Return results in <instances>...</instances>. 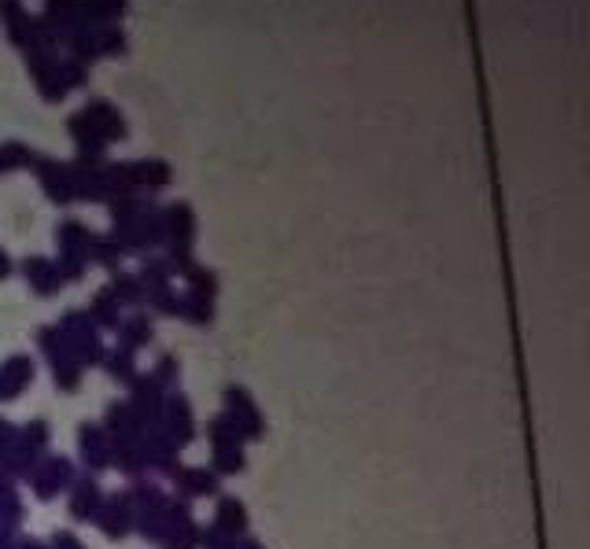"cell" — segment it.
I'll return each instance as SVG.
<instances>
[{
    "mask_svg": "<svg viewBox=\"0 0 590 549\" xmlns=\"http://www.w3.org/2000/svg\"><path fill=\"white\" fill-rule=\"evenodd\" d=\"M56 328L63 332V339H67L71 354L78 358V365H100L104 362L107 351H104V343H100V332H96V325L89 321L85 310H67Z\"/></svg>",
    "mask_w": 590,
    "mask_h": 549,
    "instance_id": "obj_1",
    "label": "cell"
},
{
    "mask_svg": "<svg viewBox=\"0 0 590 549\" xmlns=\"http://www.w3.org/2000/svg\"><path fill=\"white\" fill-rule=\"evenodd\" d=\"M37 343H41V351H45L48 362H52V376H56L59 391H78V384H82V365H78V358L71 354L63 332H59L56 325H48L37 332Z\"/></svg>",
    "mask_w": 590,
    "mask_h": 549,
    "instance_id": "obj_2",
    "label": "cell"
},
{
    "mask_svg": "<svg viewBox=\"0 0 590 549\" xmlns=\"http://www.w3.org/2000/svg\"><path fill=\"white\" fill-rule=\"evenodd\" d=\"M225 421L240 439H262L266 435V424H262V413L255 406V398L244 391V387H225Z\"/></svg>",
    "mask_w": 590,
    "mask_h": 549,
    "instance_id": "obj_3",
    "label": "cell"
},
{
    "mask_svg": "<svg viewBox=\"0 0 590 549\" xmlns=\"http://www.w3.org/2000/svg\"><path fill=\"white\" fill-rule=\"evenodd\" d=\"M207 439L214 446V472H222V476H233V472H244V439L229 428L225 417H214L207 424Z\"/></svg>",
    "mask_w": 590,
    "mask_h": 549,
    "instance_id": "obj_4",
    "label": "cell"
},
{
    "mask_svg": "<svg viewBox=\"0 0 590 549\" xmlns=\"http://www.w3.org/2000/svg\"><path fill=\"white\" fill-rule=\"evenodd\" d=\"M159 432L170 439V443L181 450V446L192 443V435H196V424H192V406L185 395H170L163 398V413H159Z\"/></svg>",
    "mask_w": 590,
    "mask_h": 549,
    "instance_id": "obj_5",
    "label": "cell"
},
{
    "mask_svg": "<svg viewBox=\"0 0 590 549\" xmlns=\"http://www.w3.org/2000/svg\"><path fill=\"white\" fill-rule=\"evenodd\" d=\"M30 483H34V494L41 502H52L63 487H71L74 483V465L67 457H45V461H37L34 472H30Z\"/></svg>",
    "mask_w": 590,
    "mask_h": 549,
    "instance_id": "obj_6",
    "label": "cell"
},
{
    "mask_svg": "<svg viewBox=\"0 0 590 549\" xmlns=\"http://www.w3.org/2000/svg\"><path fill=\"white\" fill-rule=\"evenodd\" d=\"M133 395H130V413L137 417L141 428H155L159 424V413H163V387L155 384L152 376H137L133 380Z\"/></svg>",
    "mask_w": 590,
    "mask_h": 549,
    "instance_id": "obj_7",
    "label": "cell"
},
{
    "mask_svg": "<svg viewBox=\"0 0 590 549\" xmlns=\"http://www.w3.org/2000/svg\"><path fill=\"white\" fill-rule=\"evenodd\" d=\"M96 524L104 531L107 538H126L133 531V502L130 494H115V498H107L100 505V513H96Z\"/></svg>",
    "mask_w": 590,
    "mask_h": 549,
    "instance_id": "obj_8",
    "label": "cell"
},
{
    "mask_svg": "<svg viewBox=\"0 0 590 549\" xmlns=\"http://www.w3.org/2000/svg\"><path fill=\"white\" fill-rule=\"evenodd\" d=\"M71 516L74 520H96L100 513V505H104V491H100V483L96 476H82L71 483Z\"/></svg>",
    "mask_w": 590,
    "mask_h": 549,
    "instance_id": "obj_9",
    "label": "cell"
},
{
    "mask_svg": "<svg viewBox=\"0 0 590 549\" xmlns=\"http://www.w3.org/2000/svg\"><path fill=\"white\" fill-rule=\"evenodd\" d=\"M78 446H82V457L85 465L100 472V468L111 465V439H107L104 428H96V424H82L78 428Z\"/></svg>",
    "mask_w": 590,
    "mask_h": 549,
    "instance_id": "obj_10",
    "label": "cell"
},
{
    "mask_svg": "<svg viewBox=\"0 0 590 549\" xmlns=\"http://www.w3.org/2000/svg\"><path fill=\"white\" fill-rule=\"evenodd\" d=\"M30 380H34V362H30L26 354H15V358H8V362L0 365V402H8V398L23 395Z\"/></svg>",
    "mask_w": 590,
    "mask_h": 549,
    "instance_id": "obj_11",
    "label": "cell"
},
{
    "mask_svg": "<svg viewBox=\"0 0 590 549\" xmlns=\"http://www.w3.org/2000/svg\"><path fill=\"white\" fill-rule=\"evenodd\" d=\"M174 483L181 498H203V494L218 491V472H211V468H177Z\"/></svg>",
    "mask_w": 590,
    "mask_h": 549,
    "instance_id": "obj_12",
    "label": "cell"
},
{
    "mask_svg": "<svg viewBox=\"0 0 590 549\" xmlns=\"http://www.w3.org/2000/svg\"><path fill=\"white\" fill-rule=\"evenodd\" d=\"M26 281L34 284L37 295H56L59 288H63V273H59L52 262H45V258H26Z\"/></svg>",
    "mask_w": 590,
    "mask_h": 549,
    "instance_id": "obj_13",
    "label": "cell"
},
{
    "mask_svg": "<svg viewBox=\"0 0 590 549\" xmlns=\"http://www.w3.org/2000/svg\"><path fill=\"white\" fill-rule=\"evenodd\" d=\"M214 527L229 538H244V531H248V509H244V502L222 498V502H218V513H214Z\"/></svg>",
    "mask_w": 590,
    "mask_h": 549,
    "instance_id": "obj_14",
    "label": "cell"
},
{
    "mask_svg": "<svg viewBox=\"0 0 590 549\" xmlns=\"http://www.w3.org/2000/svg\"><path fill=\"white\" fill-rule=\"evenodd\" d=\"M137 351H126V347H115L111 354H104V369L111 380H118V384H133L137 380V358H133Z\"/></svg>",
    "mask_w": 590,
    "mask_h": 549,
    "instance_id": "obj_15",
    "label": "cell"
},
{
    "mask_svg": "<svg viewBox=\"0 0 590 549\" xmlns=\"http://www.w3.org/2000/svg\"><path fill=\"white\" fill-rule=\"evenodd\" d=\"M118 332H122V343L118 347H126V351H141L144 343H152V336H155V328H152V321L148 317H130V321H122L118 325Z\"/></svg>",
    "mask_w": 590,
    "mask_h": 549,
    "instance_id": "obj_16",
    "label": "cell"
},
{
    "mask_svg": "<svg viewBox=\"0 0 590 549\" xmlns=\"http://www.w3.org/2000/svg\"><path fill=\"white\" fill-rule=\"evenodd\" d=\"M118 310H122V303H118L115 295L100 292L93 299V306H89V321H93L96 328H118L122 325V314H118Z\"/></svg>",
    "mask_w": 590,
    "mask_h": 549,
    "instance_id": "obj_17",
    "label": "cell"
},
{
    "mask_svg": "<svg viewBox=\"0 0 590 549\" xmlns=\"http://www.w3.org/2000/svg\"><path fill=\"white\" fill-rule=\"evenodd\" d=\"M23 520V502H19V494H15L12 479L0 472V524L15 527Z\"/></svg>",
    "mask_w": 590,
    "mask_h": 549,
    "instance_id": "obj_18",
    "label": "cell"
},
{
    "mask_svg": "<svg viewBox=\"0 0 590 549\" xmlns=\"http://www.w3.org/2000/svg\"><path fill=\"white\" fill-rule=\"evenodd\" d=\"M107 292L115 295L118 303H126V306H141V303H144L141 277H126V273H118L115 281H111V288H107Z\"/></svg>",
    "mask_w": 590,
    "mask_h": 549,
    "instance_id": "obj_19",
    "label": "cell"
},
{
    "mask_svg": "<svg viewBox=\"0 0 590 549\" xmlns=\"http://www.w3.org/2000/svg\"><path fill=\"white\" fill-rule=\"evenodd\" d=\"M181 317H189L192 325H211L214 303L211 299H200V295H185L181 299Z\"/></svg>",
    "mask_w": 590,
    "mask_h": 549,
    "instance_id": "obj_20",
    "label": "cell"
},
{
    "mask_svg": "<svg viewBox=\"0 0 590 549\" xmlns=\"http://www.w3.org/2000/svg\"><path fill=\"white\" fill-rule=\"evenodd\" d=\"M89 247H93L96 262H100V266H107V269H115L118 258H122V244H115V240H93Z\"/></svg>",
    "mask_w": 590,
    "mask_h": 549,
    "instance_id": "obj_21",
    "label": "cell"
},
{
    "mask_svg": "<svg viewBox=\"0 0 590 549\" xmlns=\"http://www.w3.org/2000/svg\"><path fill=\"white\" fill-rule=\"evenodd\" d=\"M152 380L159 387H174L177 384V358H170V354H163V358H159V362H155V369H152Z\"/></svg>",
    "mask_w": 590,
    "mask_h": 549,
    "instance_id": "obj_22",
    "label": "cell"
},
{
    "mask_svg": "<svg viewBox=\"0 0 590 549\" xmlns=\"http://www.w3.org/2000/svg\"><path fill=\"white\" fill-rule=\"evenodd\" d=\"M48 549H85V546H82V538L71 535V531H56V535H52V546H48Z\"/></svg>",
    "mask_w": 590,
    "mask_h": 549,
    "instance_id": "obj_23",
    "label": "cell"
},
{
    "mask_svg": "<svg viewBox=\"0 0 590 549\" xmlns=\"http://www.w3.org/2000/svg\"><path fill=\"white\" fill-rule=\"evenodd\" d=\"M15 527H8V524H0V549H15Z\"/></svg>",
    "mask_w": 590,
    "mask_h": 549,
    "instance_id": "obj_24",
    "label": "cell"
},
{
    "mask_svg": "<svg viewBox=\"0 0 590 549\" xmlns=\"http://www.w3.org/2000/svg\"><path fill=\"white\" fill-rule=\"evenodd\" d=\"M15 549H48L45 542H37V538H19L15 542Z\"/></svg>",
    "mask_w": 590,
    "mask_h": 549,
    "instance_id": "obj_25",
    "label": "cell"
},
{
    "mask_svg": "<svg viewBox=\"0 0 590 549\" xmlns=\"http://www.w3.org/2000/svg\"><path fill=\"white\" fill-rule=\"evenodd\" d=\"M8 273H12V262L4 258V251H0V277H8Z\"/></svg>",
    "mask_w": 590,
    "mask_h": 549,
    "instance_id": "obj_26",
    "label": "cell"
},
{
    "mask_svg": "<svg viewBox=\"0 0 590 549\" xmlns=\"http://www.w3.org/2000/svg\"><path fill=\"white\" fill-rule=\"evenodd\" d=\"M240 549H262L259 542H240Z\"/></svg>",
    "mask_w": 590,
    "mask_h": 549,
    "instance_id": "obj_27",
    "label": "cell"
}]
</instances>
